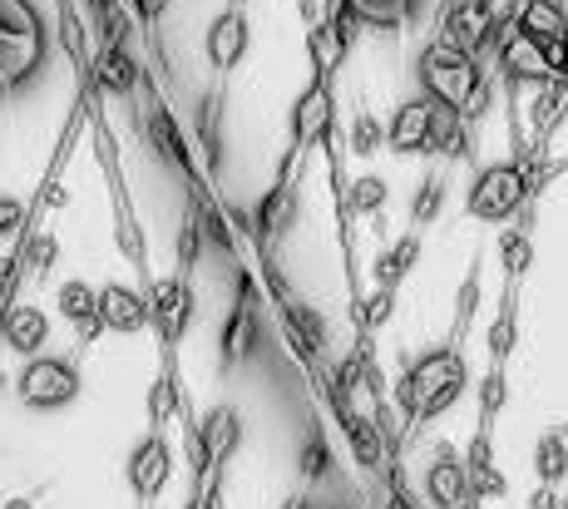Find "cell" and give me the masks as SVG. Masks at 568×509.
Returning a JSON list of instances; mask_svg holds the SVG:
<instances>
[{"instance_id":"obj_25","label":"cell","mask_w":568,"mask_h":509,"mask_svg":"<svg viewBox=\"0 0 568 509\" xmlns=\"http://www.w3.org/2000/svg\"><path fill=\"white\" fill-rule=\"evenodd\" d=\"M352 10L356 26H371V30H400L410 20V6L415 0H342Z\"/></svg>"},{"instance_id":"obj_20","label":"cell","mask_w":568,"mask_h":509,"mask_svg":"<svg viewBox=\"0 0 568 509\" xmlns=\"http://www.w3.org/2000/svg\"><path fill=\"white\" fill-rule=\"evenodd\" d=\"M199 436H203V450H207V460H213V465L233 460V450L243 446V416H237L233 406H213L203 416Z\"/></svg>"},{"instance_id":"obj_23","label":"cell","mask_w":568,"mask_h":509,"mask_svg":"<svg viewBox=\"0 0 568 509\" xmlns=\"http://www.w3.org/2000/svg\"><path fill=\"white\" fill-rule=\"evenodd\" d=\"M519 30L534 40H568V6H559V0H524Z\"/></svg>"},{"instance_id":"obj_35","label":"cell","mask_w":568,"mask_h":509,"mask_svg":"<svg viewBox=\"0 0 568 509\" xmlns=\"http://www.w3.org/2000/svg\"><path fill=\"white\" fill-rule=\"evenodd\" d=\"M376 149H386V124H381L376 114H356V124H352V154L356 159H371Z\"/></svg>"},{"instance_id":"obj_13","label":"cell","mask_w":568,"mask_h":509,"mask_svg":"<svg viewBox=\"0 0 568 509\" xmlns=\"http://www.w3.org/2000/svg\"><path fill=\"white\" fill-rule=\"evenodd\" d=\"M425 495L440 509H460L475 500V485H469V465L455 450H440V460L425 470Z\"/></svg>"},{"instance_id":"obj_2","label":"cell","mask_w":568,"mask_h":509,"mask_svg":"<svg viewBox=\"0 0 568 509\" xmlns=\"http://www.w3.org/2000/svg\"><path fill=\"white\" fill-rule=\"evenodd\" d=\"M420 84H425V94H430L435 104H460L469 100V94L479 90V60L469 55V50H460V45H450V40H435V45H425V55H420Z\"/></svg>"},{"instance_id":"obj_12","label":"cell","mask_w":568,"mask_h":509,"mask_svg":"<svg viewBox=\"0 0 568 509\" xmlns=\"http://www.w3.org/2000/svg\"><path fill=\"white\" fill-rule=\"evenodd\" d=\"M430 110L435 100L425 94V100H406L396 114H390L386 124V149L390 154H430Z\"/></svg>"},{"instance_id":"obj_16","label":"cell","mask_w":568,"mask_h":509,"mask_svg":"<svg viewBox=\"0 0 568 509\" xmlns=\"http://www.w3.org/2000/svg\"><path fill=\"white\" fill-rule=\"evenodd\" d=\"M292 218H297V183H292V179H277V183L267 189V198L257 203L253 233L262 237V243H277V237L292 227Z\"/></svg>"},{"instance_id":"obj_17","label":"cell","mask_w":568,"mask_h":509,"mask_svg":"<svg viewBox=\"0 0 568 509\" xmlns=\"http://www.w3.org/2000/svg\"><path fill=\"white\" fill-rule=\"evenodd\" d=\"M90 74H94V90H100V94H134V84H139V60L129 55L124 45L104 40V45L94 50Z\"/></svg>"},{"instance_id":"obj_39","label":"cell","mask_w":568,"mask_h":509,"mask_svg":"<svg viewBox=\"0 0 568 509\" xmlns=\"http://www.w3.org/2000/svg\"><path fill=\"white\" fill-rule=\"evenodd\" d=\"M173 406H179V381H173V376H159L154 391H149V420L163 426V420L173 416Z\"/></svg>"},{"instance_id":"obj_44","label":"cell","mask_w":568,"mask_h":509,"mask_svg":"<svg viewBox=\"0 0 568 509\" xmlns=\"http://www.w3.org/2000/svg\"><path fill=\"white\" fill-rule=\"evenodd\" d=\"M529 509H559V490H554V485H539V490L529 495Z\"/></svg>"},{"instance_id":"obj_34","label":"cell","mask_w":568,"mask_h":509,"mask_svg":"<svg viewBox=\"0 0 568 509\" xmlns=\"http://www.w3.org/2000/svg\"><path fill=\"white\" fill-rule=\"evenodd\" d=\"M440 203H445V179H440V173H425L420 189H415V198H410V218L415 223H430L435 213H440Z\"/></svg>"},{"instance_id":"obj_30","label":"cell","mask_w":568,"mask_h":509,"mask_svg":"<svg viewBox=\"0 0 568 509\" xmlns=\"http://www.w3.org/2000/svg\"><path fill=\"white\" fill-rule=\"evenodd\" d=\"M515 287L519 283H509V297H505V307H499V317H495V327H489V362L495 366H505V356L515 352Z\"/></svg>"},{"instance_id":"obj_21","label":"cell","mask_w":568,"mask_h":509,"mask_svg":"<svg viewBox=\"0 0 568 509\" xmlns=\"http://www.w3.org/2000/svg\"><path fill=\"white\" fill-rule=\"evenodd\" d=\"M0 332H6V346L20 356H40V346L50 342V317L40 307H10L6 322H0Z\"/></svg>"},{"instance_id":"obj_7","label":"cell","mask_w":568,"mask_h":509,"mask_svg":"<svg viewBox=\"0 0 568 509\" xmlns=\"http://www.w3.org/2000/svg\"><path fill=\"white\" fill-rule=\"evenodd\" d=\"M352 35H356V20L342 0H336V10L326 20H312L307 50H312V64H316V80H332V74L342 70L346 50H352Z\"/></svg>"},{"instance_id":"obj_28","label":"cell","mask_w":568,"mask_h":509,"mask_svg":"<svg viewBox=\"0 0 568 509\" xmlns=\"http://www.w3.org/2000/svg\"><path fill=\"white\" fill-rule=\"evenodd\" d=\"M390 198V183L381 179V173H362V179L352 183V193H346V208L362 213V218H371V213H381Z\"/></svg>"},{"instance_id":"obj_14","label":"cell","mask_w":568,"mask_h":509,"mask_svg":"<svg viewBox=\"0 0 568 509\" xmlns=\"http://www.w3.org/2000/svg\"><path fill=\"white\" fill-rule=\"evenodd\" d=\"M247 40H253V30H247V16L243 10H223V16L207 26V60L217 64V70H233L237 60L247 55Z\"/></svg>"},{"instance_id":"obj_1","label":"cell","mask_w":568,"mask_h":509,"mask_svg":"<svg viewBox=\"0 0 568 509\" xmlns=\"http://www.w3.org/2000/svg\"><path fill=\"white\" fill-rule=\"evenodd\" d=\"M465 386H469L465 356L455 352V346H440V352L420 356L396 381V406H400V416H410V420H435L465 396Z\"/></svg>"},{"instance_id":"obj_41","label":"cell","mask_w":568,"mask_h":509,"mask_svg":"<svg viewBox=\"0 0 568 509\" xmlns=\"http://www.w3.org/2000/svg\"><path fill=\"white\" fill-rule=\"evenodd\" d=\"M20 227H26V203L0 198V243H6V237H16Z\"/></svg>"},{"instance_id":"obj_9","label":"cell","mask_w":568,"mask_h":509,"mask_svg":"<svg viewBox=\"0 0 568 509\" xmlns=\"http://www.w3.org/2000/svg\"><path fill=\"white\" fill-rule=\"evenodd\" d=\"M336 124V94L332 80H312L307 90L292 100V149H307L316 139H326Z\"/></svg>"},{"instance_id":"obj_49","label":"cell","mask_w":568,"mask_h":509,"mask_svg":"<svg viewBox=\"0 0 568 509\" xmlns=\"http://www.w3.org/2000/svg\"><path fill=\"white\" fill-rule=\"evenodd\" d=\"M559 6H568V0H559Z\"/></svg>"},{"instance_id":"obj_26","label":"cell","mask_w":568,"mask_h":509,"mask_svg":"<svg viewBox=\"0 0 568 509\" xmlns=\"http://www.w3.org/2000/svg\"><path fill=\"white\" fill-rule=\"evenodd\" d=\"M199 149L207 169L223 164V94H203L199 104Z\"/></svg>"},{"instance_id":"obj_5","label":"cell","mask_w":568,"mask_h":509,"mask_svg":"<svg viewBox=\"0 0 568 509\" xmlns=\"http://www.w3.org/2000/svg\"><path fill=\"white\" fill-rule=\"evenodd\" d=\"M16 391L36 410H60L80 396V371H74V362H64V356H36V362L20 371Z\"/></svg>"},{"instance_id":"obj_32","label":"cell","mask_w":568,"mask_h":509,"mask_svg":"<svg viewBox=\"0 0 568 509\" xmlns=\"http://www.w3.org/2000/svg\"><path fill=\"white\" fill-rule=\"evenodd\" d=\"M0 35H40V20L30 0H0Z\"/></svg>"},{"instance_id":"obj_19","label":"cell","mask_w":568,"mask_h":509,"mask_svg":"<svg viewBox=\"0 0 568 509\" xmlns=\"http://www.w3.org/2000/svg\"><path fill=\"white\" fill-rule=\"evenodd\" d=\"M54 307H60L64 322H74L80 327L84 342H94L104 332V317H100V292H94L90 283H64L60 292H54Z\"/></svg>"},{"instance_id":"obj_8","label":"cell","mask_w":568,"mask_h":509,"mask_svg":"<svg viewBox=\"0 0 568 509\" xmlns=\"http://www.w3.org/2000/svg\"><path fill=\"white\" fill-rule=\"evenodd\" d=\"M149 322L159 327L163 342H183V332L193 322L189 277H159V283H149Z\"/></svg>"},{"instance_id":"obj_47","label":"cell","mask_w":568,"mask_h":509,"mask_svg":"<svg viewBox=\"0 0 568 509\" xmlns=\"http://www.w3.org/2000/svg\"><path fill=\"white\" fill-rule=\"evenodd\" d=\"M6 509H36V495H20V500H6Z\"/></svg>"},{"instance_id":"obj_40","label":"cell","mask_w":568,"mask_h":509,"mask_svg":"<svg viewBox=\"0 0 568 509\" xmlns=\"http://www.w3.org/2000/svg\"><path fill=\"white\" fill-rule=\"evenodd\" d=\"M489 104H495V90H489V80H479V90H475V94H469V100L460 104L465 124H479V119L489 114Z\"/></svg>"},{"instance_id":"obj_43","label":"cell","mask_w":568,"mask_h":509,"mask_svg":"<svg viewBox=\"0 0 568 509\" xmlns=\"http://www.w3.org/2000/svg\"><path fill=\"white\" fill-rule=\"evenodd\" d=\"M475 297H479V277L469 273L465 287H460V317H455V327H465V322H469V312H475Z\"/></svg>"},{"instance_id":"obj_37","label":"cell","mask_w":568,"mask_h":509,"mask_svg":"<svg viewBox=\"0 0 568 509\" xmlns=\"http://www.w3.org/2000/svg\"><path fill=\"white\" fill-rule=\"evenodd\" d=\"M469 485H475V500H505L509 495V480H505V470H499L495 460L475 465V470H469Z\"/></svg>"},{"instance_id":"obj_4","label":"cell","mask_w":568,"mask_h":509,"mask_svg":"<svg viewBox=\"0 0 568 509\" xmlns=\"http://www.w3.org/2000/svg\"><path fill=\"white\" fill-rule=\"evenodd\" d=\"M499 60H505L509 80H519V84H564L568 40H534L524 30H515L505 40V50H499Z\"/></svg>"},{"instance_id":"obj_15","label":"cell","mask_w":568,"mask_h":509,"mask_svg":"<svg viewBox=\"0 0 568 509\" xmlns=\"http://www.w3.org/2000/svg\"><path fill=\"white\" fill-rule=\"evenodd\" d=\"M100 317L109 332H139L149 322V292H134L124 283L100 287Z\"/></svg>"},{"instance_id":"obj_50","label":"cell","mask_w":568,"mask_h":509,"mask_svg":"<svg viewBox=\"0 0 568 509\" xmlns=\"http://www.w3.org/2000/svg\"><path fill=\"white\" fill-rule=\"evenodd\" d=\"M430 509H440V505H430Z\"/></svg>"},{"instance_id":"obj_6","label":"cell","mask_w":568,"mask_h":509,"mask_svg":"<svg viewBox=\"0 0 568 509\" xmlns=\"http://www.w3.org/2000/svg\"><path fill=\"white\" fill-rule=\"evenodd\" d=\"M253 346H257V287L253 277H237V302L223 322V337H217V352H223L227 366H243L253 362Z\"/></svg>"},{"instance_id":"obj_22","label":"cell","mask_w":568,"mask_h":509,"mask_svg":"<svg viewBox=\"0 0 568 509\" xmlns=\"http://www.w3.org/2000/svg\"><path fill=\"white\" fill-rule=\"evenodd\" d=\"M430 154L440 159H469V124L455 104H435L430 110Z\"/></svg>"},{"instance_id":"obj_42","label":"cell","mask_w":568,"mask_h":509,"mask_svg":"<svg viewBox=\"0 0 568 509\" xmlns=\"http://www.w3.org/2000/svg\"><path fill=\"white\" fill-rule=\"evenodd\" d=\"M54 257H60V237L40 233L36 243H30V267H36V273H45V267L54 263Z\"/></svg>"},{"instance_id":"obj_10","label":"cell","mask_w":568,"mask_h":509,"mask_svg":"<svg viewBox=\"0 0 568 509\" xmlns=\"http://www.w3.org/2000/svg\"><path fill=\"white\" fill-rule=\"evenodd\" d=\"M169 480H173V446L154 430V436H144L134 446V455H129V485H134L139 500H159Z\"/></svg>"},{"instance_id":"obj_11","label":"cell","mask_w":568,"mask_h":509,"mask_svg":"<svg viewBox=\"0 0 568 509\" xmlns=\"http://www.w3.org/2000/svg\"><path fill=\"white\" fill-rule=\"evenodd\" d=\"M499 26H505V20H495L485 6H479V0H460L455 10H445V26H440V35H435V40H450V45L479 55L485 45H495Z\"/></svg>"},{"instance_id":"obj_45","label":"cell","mask_w":568,"mask_h":509,"mask_svg":"<svg viewBox=\"0 0 568 509\" xmlns=\"http://www.w3.org/2000/svg\"><path fill=\"white\" fill-rule=\"evenodd\" d=\"M173 0H134V10H139V20H163V10H169Z\"/></svg>"},{"instance_id":"obj_18","label":"cell","mask_w":568,"mask_h":509,"mask_svg":"<svg viewBox=\"0 0 568 509\" xmlns=\"http://www.w3.org/2000/svg\"><path fill=\"white\" fill-rule=\"evenodd\" d=\"M144 134H149V144H154V154L163 159V164H173V169L183 173V179H189V173H193V164H189V139H183L179 119L163 110V104H154V110H149Z\"/></svg>"},{"instance_id":"obj_27","label":"cell","mask_w":568,"mask_h":509,"mask_svg":"<svg viewBox=\"0 0 568 509\" xmlns=\"http://www.w3.org/2000/svg\"><path fill=\"white\" fill-rule=\"evenodd\" d=\"M534 470H539L544 485H564L568 480V440L559 436V430L534 446Z\"/></svg>"},{"instance_id":"obj_36","label":"cell","mask_w":568,"mask_h":509,"mask_svg":"<svg viewBox=\"0 0 568 509\" xmlns=\"http://www.w3.org/2000/svg\"><path fill=\"white\" fill-rule=\"evenodd\" d=\"M505 396H509V386H505V371H489L485 376V386H479V430H489L495 426V416L505 410Z\"/></svg>"},{"instance_id":"obj_29","label":"cell","mask_w":568,"mask_h":509,"mask_svg":"<svg viewBox=\"0 0 568 509\" xmlns=\"http://www.w3.org/2000/svg\"><path fill=\"white\" fill-rule=\"evenodd\" d=\"M499 257H505L509 283H519V277L529 273V263H534V237H529V227H509V233L499 237Z\"/></svg>"},{"instance_id":"obj_24","label":"cell","mask_w":568,"mask_h":509,"mask_svg":"<svg viewBox=\"0 0 568 509\" xmlns=\"http://www.w3.org/2000/svg\"><path fill=\"white\" fill-rule=\"evenodd\" d=\"M415 257H420V237H415V233H406L400 243H390L386 253L371 263V277H376V287H390V292H396V283L415 267Z\"/></svg>"},{"instance_id":"obj_38","label":"cell","mask_w":568,"mask_h":509,"mask_svg":"<svg viewBox=\"0 0 568 509\" xmlns=\"http://www.w3.org/2000/svg\"><path fill=\"white\" fill-rule=\"evenodd\" d=\"M297 470L307 475V480H326V475H332V446H326L322 436H307V446H302Z\"/></svg>"},{"instance_id":"obj_48","label":"cell","mask_w":568,"mask_h":509,"mask_svg":"<svg viewBox=\"0 0 568 509\" xmlns=\"http://www.w3.org/2000/svg\"><path fill=\"white\" fill-rule=\"evenodd\" d=\"M287 509H307V505H287Z\"/></svg>"},{"instance_id":"obj_33","label":"cell","mask_w":568,"mask_h":509,"mask_svg":"<svg viewBox=\"0 0 568 509\" xmlns=\"http://www.w3.org/2000/svg\"><path fill=\"white\" fill-rule=\"evenodd\" d=\"M199 247H203V213H199V203H193L189 218H183V233H179V277L193 273V263H199Z\"/></svg>"},{"instance_id":"obj_31","label":"cell","mask_w":568,"mask_h":509,"mask_svg":"<svg viewBox=\"0 0 568 509\" xmlns=\"http://www.w3.org/2000/svg\"><path fill=\"white\" fill-rule=\"evenodd\" d=\"M390 312H396V292L376 287V292H371V302H356V332L371 337L376 327H386V322H390Z\"/></svg>"},{"instance_id":"obj_3","label":"cell","mask_w":568,"mask_h":509,"mask_svg":"<svg viewBox=\"0 0 568 509\" xmlns=\"http://www.w3.org/2000/svg\"><path fill=\"white\" fill-rule=\"evenodd\" d=\"M529 189L534 183H529V169L524 164H489V169H479L475 183H469L465 208H469V218H479V223H505L509 213L524 208Z\"/></svg>"},{"instance_id":"obj_46","label":"cell","mask_w":568,"mask_h":509,"mask_svg":"<svg viewBox=\"0 0 568 509\" xmlns=\"http://www.w3.org/2000/svg\"><path fill=\"white\" fill-rule=\"evenodd\" d=\"M183 509H217V495L207 490V485H199V495H193V500L183 505Z\"/></svg>"}]
</instances>
